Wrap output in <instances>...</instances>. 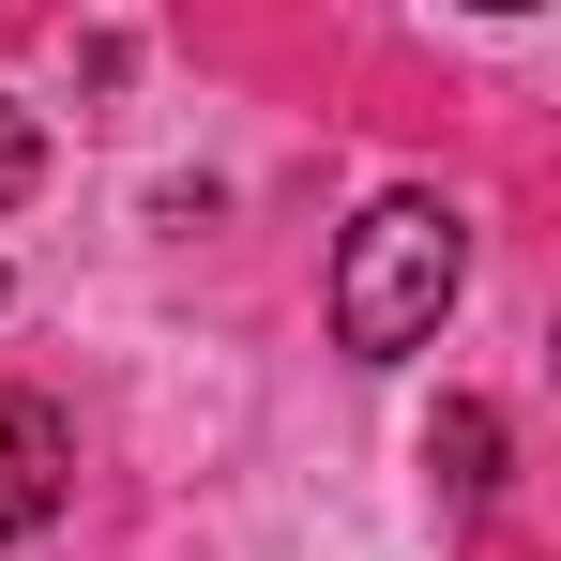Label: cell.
Instances as JSON below:
<instances>
[{
  "instance_id": "cell-5",
  "label": "cell",
  "mask_w": 561,
  "mask_h": 561,
  "mask_svg": "<svg viewBox=\"0 0 561 561\" xmlns=\"http://www.w3.org/2000/svg\"><path fill=\"white\" fill-rule=\"evenodd\" d=\"M470 15H531V0H470Z\"/></svg>"
},
{
  "instance_id": "cell-4",
  "label": "cell",
  "mask_w": 561,
  "mask_h": 561,
  "mask_svg": "<svg viewBox=\"0 0 561 561\" xmlns=\"http://www.w3.org/2000/svg\"><path fill=\"white\" fill-rule=\"evenodd\" d=\"M31 183H46V122H31V106H0V213H15Z\"/></svg>"
},
{
  "instance_id": "cell-2",
  "label": "cell",
  "mask_w": 561,
  "mask_h": 561,
  "mask_svg": "<svg viewBox=\"0 0 561 561\" xmlns=\"http://www.w3.org/2000/svg\"><path fill=\"white\" fill-rule=\"evenodd\" d=\"M61 485H77V425H61L46 394H15V379H0V547H15V531H46V516H61Z\"/></svg>"
},
{
  "instance_id": "cell-3",
  "label": "cell",
  "mask_w": 561,
  "mask_h": 561,
  "mask_svg": "<svg viewBox=\"0 0 561 561\" xmlns=\"http://www.w3.org/2000/svg\"><path fill=\"white\" fill-rule=\"evenodd\" d=\"M425 470H440L470 516H485V501H501V410H485V394H456V410L425 425Z\"/></svg>"
},
{
  "instance_id": "cell-1",
  "label": "cell",
  "mask_w": 561,
  "mask_h": 561,
  "mask_svg": "<svg viewBox=\"0 0 561 561\" xmlns=\"http://www.w3.org/2000/svg\"><path fill=\"white\" fill-rule=\"evenodd\" d=\"M456 288H470V213L456 197H425V183L365 197L350 243H334V350L350 365H410L456 319Z\"/></svg>"
}]
</instances>
